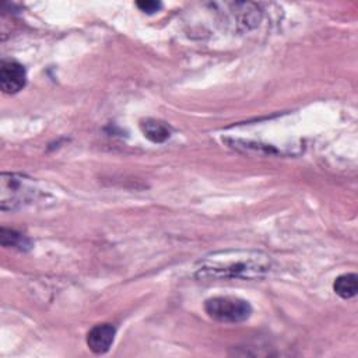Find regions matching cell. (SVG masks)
Instances as JSON below:
<instances>
[{"label":"cell","mask_w":358,"mask_h":358,"mask_svg":"<svg viewBox=\"0 0 358 358\" xmlns=\"http://www.w3.org/2000/svg\"><path fill=\"white\" fill-rule=\"evenodd\" d=\"M116 327L110 323L95 324L87 334V345L94 354H105L115 341Z\"/></svg>","instance_id":"obj_5"},{"label":"cell","mask_w":358,"mask_h":358,"mask_svg":"<svg viewBox=\"0 0 358 358\" xmlns=\"http://www.w3.org/2000/svg\"><path fill=\"white\" fill-rule=\"evenodd\" d=\"M39 196L35 180L20 173L3 172L0 176V208L15 211L31 203Z\"/></svg>","instance_id":"obj_2"},{"label":"cell","mask_w":358,"mask_h":358,"mask_svg":"<svg viewBox=\"0 0 358 358\" xmlns=\"http://www.w3.org/2000/svg\"><path fill=\"white\" fill-rule=\"evenodd\" d=\"M206 313L221 323H241L250 317L252 306L238 296H213L204 302Z\"/></svg>","instance_id":"obj_3"},{"label":"cell","mask_w":358,"mask_h":358,"mask_svg":"<svg viewBox=\"0 0 358 358\" xmlns=\"http://www.w3.org/2000/svg\"><path fill=\"white\" fill-rule=\"evenodd\" d=\"M273 268L274 260L264 252L227 249L199 259L194 275L199 280H260Z\"/></svg>","instance_id":"obj_1"},{"label":"cell","mask_w":358,"mask_h":358,"mask_svg":"<svg viewBox=\"0 0 358 358\" xmlns=\"http://www.w3.org/2000/svg\"><path fill=\"white\" fill-rule=\"evenodd\" d=\"M140 129L143 131V134L152 143H164L171 137L172 129L168 123L162 122V120H157V119H143L140 122Z\"/></svg>","instance_id":"obj_6"},{"label":"cell","mask_w":358,"mask_h":358,"mask_svg":"<svg viewBox=\"0 0 358 358\" xmlns=\"http://www.w3.org/2000/svg\"><path fill=\"white\" fill-rule=\"evenodd\" d=\"M333 289L343 299L355 296L358 292V275L355 273H345L338 275L333 282Z\"/></svg>","instance_id":"obj_7"},{"label":"cell","mask_w":358,"mask_h":358,"mask_svg":"<svg viewBox=\"0 0 358 358\" xmlns=\"http://www.w3.org/2000/svg\"><path fill=\"white\" fill-rule=\"evenodd\" d=\"M136 4L141 11H144L147 14H154L162 8V3L155 1V0H143V1H137Z\"/></svg>","instance_id":"obj_9"},{"label":"cell","mask_w":358,"mask_h":358,"mask_svg":"<svg viewBox=\"0 0 358 358\" xmlns=\"http://www.w3.org/2000/svg\"><path fill=\"white\" fill-rule=\"evenodd\" d=\"M1 245L6 248H17L20 250H27L31 248V242L20 232H15L14 229H7L1 228Z\"/></svg>","instance_id":"obj_8"},{"label":"cell","mask_w":358,"mask_h":358,"mask_svg":"<svg viewBox=\"0 0 358 358\" xmlns=\"http://www.w3.org/2000/svg\"><path fill=\"white\" fill-rule=\"evenodd\" d=\"M27 71L21 63L3 59L0 64V87L6 94H15L25 87Z\"/></svg>","instance_id":"obj_4"}]
</instances>
